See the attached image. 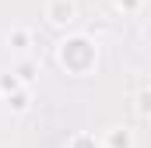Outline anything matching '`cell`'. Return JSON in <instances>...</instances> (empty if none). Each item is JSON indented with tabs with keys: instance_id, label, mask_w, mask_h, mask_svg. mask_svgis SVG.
<instances>
[{
	"instance_id": "obj_6",
	"label": "cell",
	"mask_w": 151,
	"mask_h": 148,
	"mask_svg": "<svg viewBox=\"0 0 151 148\" xmlns=\"http://www.w3.org/2000/svg\"><path fill=\"white\" fill-rule=\"evenodd\" d=\"M35 60H25V64H18V81H25V85H28V81H32V78H35Z\"/></svg>"
},
{
	"instance_id": "obj_9",
	"label": "cell",
	"mask_w": 151,
	"mask_h": 148,
	"mask_svg": "<svg viewBox=\"0 0 151 148\" xmlns=\"http://www.w3.org/2000/svg\"><path fill=\"white\" fill-rule=\"evenodd\" d=\"M116 4H119L123 11H137V7H141V0H116Z\"/></svg>"
},
{
	"instance_id": "obj_8",
	"label": "cell",
	"mask_w": 151,
	"mask_h": 148,
	"mask_svg": "<svg viewBox=\"0 0 151 148\" xmlns=\"http://www.w3.org/2000/svg\"><path fill=\"white\" fill-rule=\"evenodd\" d=\"M70 148H99V145H95V138H88V134H77L74 141H70Z\"/></svg>"
},
{
	"instance_id": "obj_7",
	"label": "cell",
	"mask_w": 151,
	"mask_h": 148,
	"mask_svg": "<svg viewBox=\"0 0 151 148\" xmlns=\"http://www.w3.org/2000/svg\"><path fill=\"white\" fill-rule=\"evenodd\" d=\"M14 88H21V81H18L14 74H4V78H0V92H4V95H11Z\"/></svg>"
},
{
	"instance_id": "obj_3",
	"label": "cell",
	"mask_w": 151,
	"mask_h": 148,
	"mask_svg": "<svg viewBox=\"0 0 151 148\" xmlns=\"http://www.w3.org/2000/svg\"><path fill=\"white\" fill-rule=\"evenodd\" d=\"M7 46H11L14 53H28V49H32V32H28V28H11V32H7Z\"/></svg>"
},
{
	"instance_id": "obj_2",
	"label": "cell",
	"mask_w": 151,
	"mask_h": 148,
	"mask_svg": "<svg viewBox=\"0 0 151 148\" xmlns=\"http://www.w3.org/2000/svg\"><path fill=\"white\" fill-rule=\"evenodd\" d=\"M46 21L56 28H67L77 21V4L74 0H46Z\"/></svg>"
},
{
	"instance_id": "obj_4",
	"label": "cell",
	"mask_w": 151,
	"mask_h": 148,
	"mask_svg": "<svg viewBox=\"0 0 151 148\" xmlns=\"http://www.w3.org/2000/svg\"><path fill=\"white\" fill-rule=\"evenodd\" d=\"M28 102H32V95L21 92V88H14V92L7 95V110H14V113H25V110H28Z\"/></svg>"
},
{
	"instance_id": "obj_1",
	"label": "cell",
	"mask_w": 151,
	"mask_h": 148,
	"mask_svg": "<svg viewBox=\"0 0 151 148\" xmlns=\"http://www.w3.org/2000/svg\"><path fill=\"white\" fill-rule=\"evenodd\" d=\"M60 64L63 67H70L74 74H84L91 64H95V46L88 42V39H63L60 42Z\"/></svg>"
},
{
	"instance_id": "obj_5",
	"label": "cell",
	"mask_w": 151,
	"mask_h": 148,
	"mask_svg": "<svg viewBox=\"0 0 151 148\" xmlns=\"http://www.w3.org/2000/svg\"><path fill=\"white\" fill-rule=\"evenodd\" d=\"M106 145H109V148H134V141H130V131H123V127H113V134L106 138Z\"/></svg>"
}]
</instances>
